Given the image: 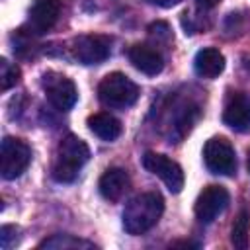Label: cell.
<instances>
[{"mask_svg": "<svg viewBox=\"0 0 250 250\" xmlns=\"http://www.w3.org/2000/svg\"><path fill=\"white\" fill-rule=\"evenodd\" d=\"M39 248H94L90 240L76 238L72 234H53L51 238H45L39 242Z\"/></svg>", "mask_w": 250, "mask_h": 250, "instance_id": "cell-17", "label": "cell"}, {"mask_svg": "<svg viewBox=\"0 0 250 250\" xmlns=\"http://www.w3.org/2000/svg\"><path fill=\"white\" fill-rule=\"evenodd\" d=\"M18 242H20V229L14 227V225H4L0 229V244H2V248L10 250Z\"/></svg>", "mask_w": 250, "mask_h": 250, "instance_id": "cell-19", "label": "cell"}, {"mask_svg": "<svg viewBox=\"0 0 250 250\" xmlns=\"http://www.w3.org/2000/svg\"><path fill=\"white\" fill-rule=\"evenodd\" d=\"M148 2L154 6H160V8H172V6L180 4V0H148Z\"/></svg>", "mask_w": 250, "mask_h": 250, "instance_id": "cell-20", "label": "cell"}, {"mask_svg": "<svg viewBox=\"0 0 250 250\" xmlns=\"http://www.w3.org/2000/svg\"><path fill=\"white\" fill-rule=\"evenodd\" d=\"M129 184H131V180H129L127 170H123V168H109V170H105L102 174V178L98 182V188H100V193H102L104 199L119 201L125 195V191L129 189Z\"/></svg>", "mask_w": 250, "mask_h": 250, "instance_id": "cell-13", "label": "cell"}, {"mask_svg": "<svg viewBox=\"0 0 250 250\" xmlns=\"http://www.w3.org/2000/svg\"><path fill=\"white\" fill-rule=\"evenodd\" d=\"M193 68L201 78H217L225 70V57L215 47H205L197 51L193 59Z\"/></svg>", "mask_w": 250, "mask_h": 250, "instance_id": "cell-14", "label": "cell"}, {"mask_svg": "<svg viewBox=\"0 0 250 250\" xmlns=\"http://www.w3.org/2000/svg\"><path fill=\"white\" fill-rule=\"evenodd\" d=\"M248 172H250V150H248Z\"/></svg>", "mask_w": 250, "mask_h": 250, "instance_id": "cell-22", "label": "cell"}, {"mask_svg": "<svg viewBox=\"0 0 250 250\" xmlns=\"http://www.w3.org/2000/svg\"><path fill=\"white\" fill-rule=\"evenodd\" d=\"M88 127L94 135H98L102 141H115L123 127H121V121L117 117H113L111 113H105V111H100V113H94L90 119H88Z\"/></svg>", "mask_w": 250, "mask_h": 250, "instance_id": "cell-15", "label": "cell"}, {"mask_svg": "<svg viewBox=\"0 0 250 250\" xmlns=\"http://www.w3.org/2000/svg\"><path fill=\"white\" fill-rule=\"evenodd\" d=\"M203 162L209 172L219 176L236 174V154L225 137H211L203 146Z\"/></svg>", "mask_w": 250, "mask_h": 250, "instance_id": "cell-5", "label": "cell"}, {"mask_svg": "<svg viewBox=\"0 0 250 250\" xmlns=\"http://www.w3.org/2000/svg\"><path fill=\"white\" fill-rule=\"evenodd\" d=\"M127 57H129L131 64L146 76H156L164 68V57L160 55V51L152 45H146V43L131 45L127 51Z\"/></svg>", "mask_w": 250, "mask_h": 250, "instance_id": "cell-11", "label": "cell"}, {"mask_svg": "<svg viewBox=\"0 0 250 250\" xmlns=\"http://www.w3.org/2000/svg\"><path fill=\"white\" fill-rule=\"evenodd\" d=\"M20 82V68L16 64H12L10 61L2 59L0 61V90L6 92L12 86H16Z\"/></svg>", "mask_w": 250, "mask_h": 250, "instance_id": "cell-18", "label": "cell"}, {"mask_svg": "<svg viewBox=\"0 0 250 250\" xmlns=\"http://www.w3.org/2000/svg\"><path fill=\"white\" fill-rule=\"evenodd\" d=\"M61 16V0H35L29 8L27 29L33 35L47 33Z\"/></svg>", "mask_w": 250, "mask_h": 250, "instance_id": "cell-10", "label": "cell"}, {"mask_svg": "<svg viewBox=\"0 0 250 250\" xmlns=\"http://www.w3.org/2000/svg\"><path fill=\"white\" fill-rule=\"evenodd\" d=\"M248 240H250V213L244 209L236 215L232 229H230V242L234 248H248Z\"/></svg>", "mask_w": 250, "mask_h": 250, "instance_id": "cell-16", "label": "cell"}, {"mask_svg": "<svg viewBox=\"0 0 250 250\" xmlns=\"http://www.w3.org/2000/svg\"><path fill=\"white\" fill-rule=\"evenodd\" d=\"M98 98L107 107L125 109L139 100V86L129 76L121 72H111L100 82Z\"/></svg>", "mask_w": 250, "mask_h": 250, "instance_id": "cell-3", "label": "cell"}, {"mask_svg": "<svg viewBox=\"0 0 250 250\" xmlns=\"http://www.w3.org/2000/svg\"><path fill=\"white\" fill-rule=\"evenodd\" d=\"M143 166H145L150 174L158 176V178L166 184V188H168L172 193L182 191V188H184V170H182V166H180L178 162H174L172 158H168V156H164V154H160V152L148 150V152H145V156H143Z\"/></svg>", "mask_w": 250, "mask_h": 250, "instance_id": "cell-7", "label": "cell"}, {"mask_svg": "<svg viewBox=\"0 0 250 250\" xmlns=\"http://www.w3.org/2000/svg\"><path fill=\"white\" fill-rule=\"evenodd\" d=\"M31 162V148L16 137H4L0 148V172L4 180L20 178Z\"/></svg>", "mask_w": 250, "mask_h": 250, "instance_id": "cell-4", "label": "cell"}, {"mask_svg": "<svg viewBox=\"0 0 250 250\" xmlns=\"http://www.w3.org/2000/svg\"><path fill=\"white\" fill-rule=\"evenodd\" d=\"M43 90L47 94L49 104L59 111H68L78 100V90L74 82L59 72L43 74Z\"/></svg>", "mask_w": 250, "mask_h": 250, "instance_id": "cell-6", "label": "cell"}, {"mask_svg": "<svg viewBox=\"0 0 250 250\" xmlns=\"http://www.w3.org/2000/svg\"><path fill=\"white\" fill-rule=\"evenodd\" d=\"M164 213V199L156 191L133 197L123 209V229L129 234H143L152 229Z\"/></svg>", "mask_w": 250, "mask_h": 250, "instance_id": "cell-1", "label": "cell"}, {"mask_svg": "<svg viewBox=\"0 0 250 250\" xmlns=\"http://www.w3.org/2000/svg\"><path fill=\"white\" fill-rule=\"evenodd\" d=\"M70 53L80 64H100L111 53V39L105 35H80L72 41Z\"/></svg>", "mask_w": 250, "mask_h": 250, "instance_id": "cell-8", "label": "cell"}, {"mask_svg": "<svg viewBox=\"0 0 250 250\" xmlns=\"http://www.w3.org/2000/svg\"><path fill=\"white\" fill-rule=\"evenodd\" d=\"M90 158V148L88 145L78 139L76 135H66L61 139L57 146V158L53 164V178L61 184L72 182L80 168L88 162Z\"/></svg>", "mask_w": 250, "mask_h": 250, "instance_id": "cell-2", "label": "cell"}, {"mask_svg": "<svg viewBox=\"0 0 250 250\" xmlns=\"http://www.w3.org/2000/svg\"><path fill=\"white\" fill-rule=\"evenodd\" d=\"M229 201H230L229 191L223 186L211 184V186L203 188V191L195 199V207H193L195 217L201 223H213L227 209Z\"/></svg>", "mask_w": 250, "mask_h": 250, "instance_id": "cell-9", "label": "cell"}, {"mask_svg": "<svg viewBox=\"0 0 250 250\" xmlns=\"http://www.w3.org/2000/svg\"><path fill=\"white\" fill-rule=\"evenodd\" d=\"M223 121L234 131H250V98L242 92L230 94L223 109Z\"/></svg>", "mask_w": 250, "mask_h": 250, "instance_id": "cell-12", "label": "cell"}, {"mask_svg": "<svg viewBox=\"0 0 250 250\" xmlns=\"http://www.w3.org/2000/svg\"><path fill=\"white\" fill-rule=\"evenodd\" d=\"M197 2V6L199 8H203V10H209V8H215L221 0H195Z\"/></svg>", "mask_w": 250, "mask_h": 250, "instance_id": "cell-21", "label": "cell"}]
</instances>
